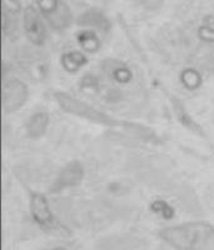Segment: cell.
<instances>
[{
    "mask_svg": "<svg viewBox=\"0 0 214 250\" xmlns=\"http://www.w3.org/2000/svg\"><path fill=\"white\" fill-rule=\"evenodd\" d=\"M43 17L47 19L50 27L55 30H64L68 27H71V19H73L71 10L62 0H59L53 9Z\"/></svg>",
    "mask_w": 214,
    "mask_h": 250,
    "instance_id": "52a82bcc",
    "label": "cell"
},
{
    "mask_svg": "<svg viewBox=\"0 0 214 250\" xmlns=\"http://www.w3.org/2000/svg\"><path fill=\"white\" fill-rule=\"evenodd\" d=\"M159 238L174 250H214V225L189 221L163 228Z\"/></svg>",
    "mask_w": 214,
    "mask_h": 250,
    "instance_id": "6da1fadb",
    "label": "cell"
},
{
    "mask_svg": "<svg viewBox=\"0 0 214 250\" xmlns=\"http://www.w3.org/2000/svg\"><path fill=\"white\" fill-rule=\"evenodd\" d=\"M79 24H82L84 27L97 28L100 30H107L109 28L108 19L102 13L95 12V10H89V12L84 13L80 17Z\"/></svg>",
    "mask_w": 214,
    "mask_h": 250,
    "instance_id": "9c48e42d",
    "label": "cell"
},
{
    "mask_svg": "<svg viewBox=\"0 0 214 250\" xmlns=\"http://www.w3.org/2000/svg\"><path fill=\"white\" fill-rule=\"evenodd\" d=\"M53 250H68V249H65V248H63V247H56V248H54Z\"/></svg>",
    "mask_w": 214,
    "mask_h": 250,
    "instance_id": "8fae6325",
    "label": "cell"
},
{
    "mask_svg": "<svg viewBox=\"0 0 214 250\" xmlns=\"http://www.w3.org/2000/svg\"><path fill=\"white\" fill-rule=\"evenodd\" d=\"M83 177H84V168H83L82 164L76 161L71 162L69 165H67L60 171V174L55 181L56 190L74 188V186L79 185L82 183Z\"/></svg>",
    "mask_w": 214,
    "mask_h": 250,
    "instance_id": "8992f818",
    "label": "cell"
},
{
    "mask_svg": "<svg viewBox=\"0 0 214 250\" xmlns=\"http://www.w3.org/2000/svg\"><path fill=\"white\" fill-rule=\"evenodd\" d=\"M54 98H55V101L60 106V108L67 112V113H71V115L78 116V117L82 118H87V120L91 121V122L106 125V126L115 125V121L109 117L108 115L103 113L102 111H98L94 107L89 106L88 103L71 97L69 94L58 92V93L54 94Z\"/></svg>",
    "mask_w": 214,
    "mask_h": 250,
    "instance_id": "7a4b0ae2",
    "label": "cell"
},
{
    "mask_svg": "<svg viewBox=\"0 0 214 250\" xmlns=\"http://www.w3.org/2000/svg\"><path fill=\"white\" fill-rule=\"evenodd\" d=\"M30 212L39 227L52 228L54 225L53 212L50 210L47 197L43 194L36 192L30 197Z\"/></svg>",
    "mask_w": 214,
    "mask_h": 250,
    "instance_id": "5b68a950",
    "label": "cell"
},
{
    "mask_svg": "<svg viewBox=\"0 0 214 250\" xmlns=\"http://www.w3.org/2000/svg\"><path fill=\"white\" fill-rule=\"evenodd\" d=\"M49 126V116L45 112H38L36 115L28 120L27 122V135L30 139H40L41 136L47 132V128Z\"/></svg>",
    "mask_w": 214,
    "mask_h": 250,
    "instance_id": "ba28073f",
    "label": "cell"
},
{
    "mask_svg": "<svg viewBox=\"0 0 214 250\" xmlns=\"http://www.w3.org/2000/svg\"><path fill=\"white\" fill-rule=\"evenodd\" d=\"M142 4H143L147 9L154 10L160 8L161 4H163V0H141Z\"/></svg>",
    "mask_w": 214,
    "mask_h": 250,
    "instance_id": "30bf717a",
    "label": "cell"
},
{
    "mask_svg": "<svg viewBox=\"0 0 214 250\" xmlns=\"http://www.w3.org/2000/svg\"><path fill=\"white\" fill-rule=\"evenodd\" d=\"M41 17V13L32 5L27 6L23 12L24 32L34 45H43L47 38V30Z\"/></svg>",
    "mask_w": 214,
    "mask_h": 250,
    "instance_id": "277c9868",
    "label": "cell"
},
{
    "mask_svg": "<svg viewBox=\"0 0 214 250\" xmlns=\"http://www.w3.org/2000/svg\"><path fill=\"white\" fill-rule=\"evenodd\" d=\"M29 89L20 80L13 78L3 84L1 104L5 113H13L20 109L27 103Z\"/></svg>",
    "mask_w": 214,
    "mask_h": 250,
    "instance_id": "3957f363",
    "label": "cell"
}]
</instances>
